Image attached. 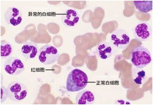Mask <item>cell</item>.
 <instances>
[{"mask_svg": "<svg viewBox=\"0 0 153 105\" xmlns=\"http://www.w3.org/2000/svg\"><path fill=\"white\" fill-rule=\"evenodd\" d=\"M4 71L11 76H17L25 70L24 63L20 59L16 57H10L7 59L4 63Z\"/></svg>", "mask_w": 153, "mask_h": 105, "instance_id": "8992f818", "label": "cell"}, {"mask_svg": "<svg viewBox=\"0 0 153 105\" xmlns=\"http://www.w3.org/2000/svg\"><path fill=\"white\" fill-rule=\"evenodd\" d=\"M131 60L132 65L137 68H143L152 61L149 50L142 45H139L132 50Z\"/></svg>", "mask_w": 153, "mask_h": 105, "instance_id": "7a4b0ae2", "label": "cell"}, {"mask_svg": "<svg viewBox=\"0 0 153 105\" xmlns=\"http://www.w3.org/2000/svg\"><path fill=\"white\" fill-rule=\"evenodd\" d=\"M88 83V75L82 70L75 68L68 75L66 89L69 92H76L85 88Z\"/></svg>", "mask_w": 153, "mask_h": 105, "instance_id": "6da1fadb", "label": "cell"}, {"mask_svg": "<svg viewBox=\"0 0 153 105\" xmlns=\"http://www.w3.org/2000/svg\"><path fill=\"white\" fill-rule=\"evenodd\" d=\"M38 58L40 62L45 65H51L58 60L59 53L53 45L46 44L39 50Z\"/></svg>", "mask_w": 153, "mask_h": 105, "instance_id": "277c9868", "label": "cell"}, {"mask_svg": "<svg viewBox=\"0 0 153 105\" xmlns=\"http://www.w3.org/2000/svg\"><path fill=\"white\" fill-rule=\"evenodd\" d=\"M152 33L151 27L146 22H142L137 25L134 30L135 38L140 42L146 41L149 39Z\"/></svg>", "mask_w": 153, "mask_h": 105, "instance_id": "ba28073f", "label": "cell"}, {"mask_svg": "<svg viewBox=\"0 0 153 105\" xmlns=\"http://www.w3.org/2000/svg\"><path fill=\"white\" fill-rule=\"evenodd\" d=\"M133 3L137 10L140 12L146 13L153 10V1H134Z\"/></svg>", "mask_w": 153, "mask_h": 105, "instance_id": "5bb4252c", "label": "cell"}, {"mask_svg": "<svg viewBox=\"0 0 153 105\" xmlns=\"http://www.w3.org/2000/svg\"><path fill=\"white\" fill-rule=\"evenodd\" d=\"M115 52L114 47L110 43L103 42L100 43L96 49L97 56L102 60L110 58Z\"/></svg>", "mask_w": 153, "mask_h": 105, "instance_id": "30bf717a", "label": "cell"}, {"mask_svg": "<svg viewBox=\"0 0 153 105\" xmlns=\"http://www.w3.org/2000/svg\"><path fill=\"white\" fill-rule=\"evenodd\" d=\"M95 96L91 91L85 90L79 92L76 95L75 100L77 104H91L94 102Z\"/></svg>", "mask_w": 153, "mask_h": 105, "instance_id": "7c38bea8", "label": "cell"}, {"mask_svg": "<svg viewBox=\"0 0 153 105\" xmlns=\"http://www.w3.org/2000/svg\"><path fill=\"white\" fill-rule=\"evenodd\" d=\"M4 17L7 23L13 26H19L23 19L21 10L16 6L8 8L4 13Z\"/></svg>", "mask_w": 153, "mask_h": 105, "instance_id": "52a82bcc", "label": "cell"}, {"mask_svg": "<svg viewBox=\"0 0 153 105\" xmlns=\"http://www.w3.org/2000/svg\"><path fill=\"white\" fill-rule=\"evenodd\" d=\"M20 51L25 58L31 60L35 58L37 55L38 46L36 43L31 41L29 42L23 44Z\"/></svg>", "mask_w": 153, "mask_h": 105, "instance_id": "8fae6325", "label": "cell"}, {"mask_svg": "<svg viewBox=\"0 0 153 105\" xmlns=\"http://www.w3.org/2000/svg\"><path fill=\"white\" fill-rule=\"evenodd\" d=\"M146 73L145 70H141L137 73L136 76L134 80V82L139 85L142 84L143 81L146 79Z\"/></svg>", "mask_w": 153, "mask_h": 105, "instance_id": "9a60e30c", "label": "cell"}, {"mask_svg": "<svg viewBox=\"0 0 153 105\" xmlns=\"http://www.w3.org/2000/svg\"><path fill=\"white\" fill-rule=\"evenodd\" d=\"M1 104L5 102L8 98L7 88L3 85H1Z\"/></svg>", "mask_w": 153, "mask_h": 105, "instance_id": "2e32d148", "label": "cell"}, {"mask_svg": "<svg viewBox=\"0 0 153 105\" xmlns=\"http://www.w3.org/2000/svg\"><path fill=\"white\" fill-rule=\"evenodd\" d=\"M8 99L15 102L23 101L26 98L28 90L25 84L17 81L11 82L7 87Z\"/></svg>", "mask_w": 153, "mask_h": 105, "instance_id": "3957f363", "label": "cell"}, {"mask_svg": "<svg viewBox=\"0 0 153 105\" xmlns=\"http://www.w3.org/2000/svg\"><path fill=\"white\" fill-rule=\"evenodd\" d=\"M79 20V13L74 9H68L62 16V21L64 24L68 27H74L76 26Z\"/></svg>", "mask_w": 153, "mask_h": 105, "instance_id": "9c48e42d", "label": "cell"}, {"mask_svg": "<svg viewBox=\"0 0 153 105\" xmlns=\"http://www.w3.org/2000/svg\"><path fill=\"white\" fill-rule=\"evenodd\" d=\"M131 37L127 32L123 29H118L113 32L111 35V43L114 47L125 49L131 42Z\"/></svg>", "mask_w": 153, "mask_h": 105, "instance_id": "5b68a950", "label": "cell"}, {"mask_svg": "<svg viewBox=\"0 0 153 105\" xmlns=\"http://www.w3.org/2000/svg\"><path fill=\"white\" fill-rule=\"evenodd\" d=\"M13 52V47L12 44L5 40L1 41V57L2 59H6L10 58Z\"/></svg>", "mask_w": 153, "mask_h": 105, "instance_id": "4fadbf2b", "label": "cell"}]
</instances>
